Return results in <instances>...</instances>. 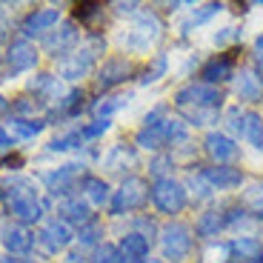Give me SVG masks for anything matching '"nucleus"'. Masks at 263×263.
I'll return each instance as SVG.
<instances>
[{
  "label": "nucleus",
  "instance_id": "nucleus-1",
  "mask_svg": "<svg viewBox=\"0 0 263 263\" xmlns=\"http://www.w3.org/2000/svg\"><path fill=\"white\" fill-rule=\"evenodd\" d=\"M0 200L20 223H37L43 217V200L29 178H6L0 183Z\"/></svg>",
  "mask_w": 263,
  "mask_h": 263
},
{
  "label": "nucleus",
  "instance_id": "nucleus-2",
  "mask_svg": "<svg viewBox=\"0 0 263 263\" xmlns=\"http://www.w3.org/2000/svg\"><path fill=\"white\" fill-rule=\"evenodd\" d=\"M186 138V126L180 120H172V118H163V112H152L146 118L143 129L138 132V143L143 149H160L166 143H175V140H183Z\"/></svg>",
  "mask_w": 263,
  "mask_h": 263
},
{
  "label": "nucleus",
  "instance_id": "nucleus-3",
  "mask_svg": "<svg viewBox=\"0 0 263 263\" xmlns=\"http://www.w3.org/2000/svg\"><path fill=\"white\" fill-rule=\"evenodd\" d=\"M100 52H103V40H100V37H95V40H89L86 46L74 49V52L60 63V78H66V80L83 78V74L95 66V60H98Z\"/></svg>",
  "mask_w": 263,
  "mask_h": 263
},
{
  "label": "nucleus",
  "instance_id": "nucleus-4",
  "mask_svg": "<svg viewBox=\"0 0 263 263\" xmlns=\"http://www.w3.org/2000/svg\"><path fill=\"white\" fill-rule=\"evenodd\" d=\"M178 106L180 109H192V112H217L220 92L215 86H206V83L186 86V89L178 92Z\"/></svg>",
  "mask_w": 263,
  "mask_h": 263
},
{
  "label": "nucleus",
  "instance_id": "nucleus-5",
  "mask_svg": "<svg viewBox=\"0 0 263 263\" xmlns=\"http://www.w3.org/2000/svg\"><path fill=\"white\" fill-rule=\"evenodd\" d=\"M152 200H155V206H158L160 212L175 215V212H180L186 206V189L178 183V180L160 178L158 183L152 186Z\"/></svg>",
  "mask_w": 263,
  "mask_h": 263
},
{
  "label": "nucleus",
  "instance_id": "nucleus-6",
  "mask_svg": "<svg viewBox=\"0 0 263 263\" xmlns=\"http://www.w3.org/2000/svg\"><path fill=\"white\" fill-rule=\"evenodd\" d=\"M146 195H149V192H146L143 180H140V178H129L118 192H115L109 209H112V215H120V212H129V209H138V206L146 203Z\"/></svg>",
  "mask_w": 263,
  "mask_h": 263
},
{
  "label": "nucleus",
  "instance_id": "nucleus-7",
  "mask_svg": "<svg viewBox=\"0 0 263 263\" xmlns=\"http://www.w3.org/2000/svg\"><path fill=\"white\" fill-rule=\"evenodd\" d=\"M160 37V23L155 14H140L135 20V26H132L129 37H126V46L135 49V52H146L152 43H158Z\"/></svg>",
  "mask_w": 263,
  "mask_h": 263
},
{
  "label": "nucleus",
  "instance_id": "nucleus-8",
  "mask_svg": "<svg viewBox=\"0 0 263 263\" xmlns=\"http://www.w3.org/2000/svg\"><path fill=\"white\" fill-rule=\"evenodd\" d=\"M192 249V235L186 226L180 223H169L163 229V255L169 257L172 263H180L186 260V255H189Z\"/></svg>",
  "mask_w": 263,
  "mask_h": 263
},
{
  "label": "nucleus",
  "instance_id": "nucleus-9",
  "mask_svg": "<svg viewBox=\"0 0 263 263\" xmlns=\"http://www.w3.org/2000/svg\"><path fill=\"white\" fill-rule=\"evenodd\" d=\"M72 229H69V223H63V220H49L43 229H40L37 235V243L43 252H49V255H58V252H63L66 246L72 243Z\"/></svg>",
  "mask_w": 263,
  "mask_h": 263
},
{
  "label": "nucleus",
  "instance_id": "nucleus-10",
  "mask_svg": "<svg viewBox=\"0 0 263 263\" xmlns=\"http://www.w3.org/2000/svg\"><path fill=\"white\" fill-rule=\"evenodd\" d=\"M37 63V49L29 43V40H14L6 52V69L12 74H20V72H29L34 69Z\"/></svg>",
  "mask_w": 263,
  "mask_h": 263
},
{
  "label": "nucleus",
  "instance_id": "nucleus-11",
  "mask_svg": "<svg viewBox=\"0 0 263 263\" xmlns=\"http://www.w3.org/2000/svg\"><path fill=\"white\" fill-rule=\"evenodd\" d=\"M78 43V26H74L72 20H66V23H60L58 29H54L52 34H46V40H43V49H46L49 54H63L69 52V49Z\"/></svg>",
  "mask_w": 263,
  "mask_h": 263
},
{
  "label": "nucleus",
  "instance_id": "nucleus-12",
  "mask_svg": "<svg viewBox=\"0 0 263 263\" xmlns=\"http://www.w3.org/2000/svg\"><path fill=\"white\" fill-rule=\"evenodd\" d=\"M58 215L63 223H78L80 229L86 223H92V212H89V203L83 197H63L58 206Z\"/></svg>",
  "mask_w": 263,
  "mask_h": 263
},
{
  "label": "nucleus",
  "instance_id": "nucleus-13",
  "mask_svg": "<svg viewBox=\"0 0 263 263\" xmlns=\"http://www.w3.org/2000/svg\"><path fill=\"white\" fill-rule=\"evenodd\" d=\"M129 74H132V63H129V60H126V58H112V60H106L103 69H100L98 86H100V89H112V86L123 83Z\"/></svg>",
  "mask_w": 263,
  "mask_h": 263
},
{
  "label": "nucleus",
  "instance_id": "nucleus-14",
  "mask_svg": "<svg viewBox=\"0 0 263 263\" xmlns=\"http://www.w3.org/2000/svg\"><path fill=\"white\" fill-rule=\"evenodd\" d=\"M58 9H34L26 20H23V34L32 37V34H46L52 26H58Z\"/></svg>",
  "mask_w": 263,
  "mask_h": 263
},
{
  "label": "nucleus",
  "instance_id": "nucleus-15",
  "mask_svg": "<svg viewBox=\"0 0 263 263\" xmlns=\"http://www.w3.org/2000/svg\"><path fill=\"white\" fill-rule=\"evenodd\" d=\"M206 152H209V158L217 160V163H229V160L237 158V146L232 138L220 135V132H212L209 138H206Z\"/></svg>",
  "mask_w": 263,
  "mask_h": 263
},
{
  "label": "nucleus",
  "instance_id": "nucleus-16",
  "mask_svg": "<svg viewBox=\"0 0 263 263\" xmlns=\"http://www.w3.org/2000/svg\"><path fill=\"white\" fill-rule=\"evenodd\" d=\"M78 169H80L78 163H66V166H60V169L49 172L46 178H43L49 186V192H52V195H66V192L74 186V180H78Z\"/></svg>",
  "mask_w": 263,
  "mask_h": 263
},
{
  "label": "nucleus",
  "instance_id": "nucleus-17",
  "mask_svg": "<svg viewBox=\"0 0 263 263\" xmlns=\"http://www.w3.org/2000/svg\"><path fill=\"white\" fill-rule=\"evenodd\" d=\"M32 232L26 229V226H6V232H3V246L9 249V255L14 257H23L29 249H32Z\"/></svg>",
  "mask_w": 263,
  "mask_h": 263
},
{
  "label": "nucleus",
  "instance_id": "nucleus-18",
  "mask_svg": "<svg viewBox=\"0 0 263 263\" xmlns=\"http://www.w3.org/2000/svg\"><path fill=\"white\" fill-rule=\"evenodd\" d=\"M149 255V240L146 235H138V232H132L120 240V257L123 263H143V257Z\"/></svg>",
  "mask_w": 263,
  "mask_h": 263
},
{
  "label": "nucleus",
  "instance_id": "nucleus-19",
  "mask_svg": "<svg viewBox=\"0 0 263 263\" xmlns=\"http://www.w3.org/2000/svg\"><path fill=\"white\" fill-rule=\"evenodd\" d=\"M203 178L209 180L212 189H232V186L240 183V169H232V166H215V169H206Z\"/></svg>",
  "mask_w": 263,
  "mask_h": 263
},
{
  "label": "nucleus",
  "instance_id": "nucleus-20",
  "mask_svg": "<svg viewBox=\"0 0 263 263\" xmlns=\"http://www.w3.org/2000/svg\"><path fill=\"white\" fill-rule=\"evenodd\" d=\"M237 98L243 100H260L263 98V78L255 72H240V78H237Z\"/></svg>",
  "mask_w": 263,
  "mask_h": 263
},
{
  "label": "nucleus",
  "instance_id": "nucleus-21",
  "mask_svg": "<svg viewBox=\"0 0 263 263\" xmlns=\"http://www.w3.org/2000/svg\"><path fill=\"white\" fill-rule=\"evenodd\" d=\"M229 74H232V60H229V58H223V54L212 58L209 63L203 66V80H206V86L220 83V80H226Z\"/></svg>",
  "mask_w": 263,
  "mask_h": 263
},
{
  "label": "nucleus",
  "instance_id": "nucleus-22",
  "mask_svg": "<svg viewBox=\"0 0 263 263\" xmlns=\"http://www.w3.org/2000/svg\"><path fill=\"white\" fill-rule=\"evenodd\" d=\"M232 252H235L240 260H249V263H260L263 260V246H260V240H255V237H237L235 243H232Z\"/></svg>",
  "mask_w": 263,
  "mask_h": 263
},
{
  "label": "nucleus",
  "instance_id": "nucleus-23",
  "mask_svg": "<svg viewBox=\"0 0 263 263\" xmlns=\"http://www.w3.org/2000/svg\"><path fill=\"white\" fill-rule=\"evenodd\" d=\"M240 135H243L252 146L263 149V118H257L255 112H243V126H240Z\"/></svg>",
  "mask_w": 263,
  "mask_h": 263
},
{
  "label": "nucleus",
  "instance_id": "nucleus-24",
  "mask_svg": "<svg viewBox=\"0 0 263 263\" xmlns=\"http://www.w3.org/2000/svg\"><path fill=\"white\" fill-rule=\"evenodd\" d=\"M43 126H46L43 120H29V118H12V120H9V132H12L14 138H20V140L34 138Z\"/></svg>",
  "mask_w": 263,
  "mask_h": 263
},
{
  "label": "nucleus",
  "instance_id": "nucleus-25",
  "mask_svg": "<svg viewBox=\"0 0 263 263\" xmlns=\"http://www.w3.org/2000/svg\"><path fill=\"white\" fill-rule=\"evenodd\" d=\"M83 195H86V200H89V203L103 206L106 200H109V186H106L100 178H86L83 180Z\"/></svg>",
  "mask_w": 263,
  "mask_h": 263
},
{
  "label": "nucleus",
  "instance_id": "nucleus-26",
  "mask_svg": "<svg viewBox=\"0 0 263 263\" xmlns=\"http://www.w3.org/2000/svg\"><path fill=\"white\" fill-rule=\"evenodd\" d=\"M80 100H83V92H78V89H74V92H69L63 100H58V106L52 109V120L54 118H69V115L80 112V106H83Z\"/></svg>",
  "mask_w": 263,
  "mask_h": 263
},
{
  "label": "nucleus",
  "instance_id": "nucleus-27",
  "mask_svg": "<svg viewBox=\"0 0 263 263\" xmlns=\"http://www.w3.org/2000/svg\"><path fill=\"white\" fill-rule=\"evenodd\" d=\"M223 223H226V217L220 215V212H206V215L200 217V223H197V232L203 237H212L223 229Z\"/></svg>",
  "mask_w": 263,
  "mask_h": 263
},
{
  "label": "nucleus",
  "instance_id": "nucleus-28",
  "mask_svg": "<svg viewBox=\"0 0 263 263\" xmlns=\"http://www.w3.org/2000/svg\"><path fill=\"white\" fill-rule=\"evenodd\" d=\"M243 203H246V209H249L252 215L263 217V183H252L249 189H246Z\"/></svg>",
  "mask_w": 263,
  "mask_h": 263
},
{
  "label": "nucleus",
  "instance_id": "nucleus-29",
  "mask_svg": "<svg viewBox=\"0 0 263 263\" xmlns=\"http://www.w3.org/2000/svg\"><path fill=\"white\" fill-rule=\"evenodd\" d=\"M89 263H123V257H120V249H118V246L103 243V246H98V249L92 252Z\"/></svg>",
  "mask_w": 263,
  "mask_h": 263
},
{
  "label": "nucleus",
  "instance_id": "nucleus-30",
  "mask_svg": "<svg viewBox=\"0 0 263 263\" xmlns=\"http://www.w3.org/2000/svg\"><path fill=\"white\" fill-rule=\"evenodd\" d=\"M80 143H83V135H80V132H66V135H60V138H54L52 143H49V149L52 152H69V149H78Z\"/></svg>",
  "mask_w": 263,
  "mask_h": 263
},
{
  "label": "nucleus",
  "instance_id": "nucleus-31",
  "mask_svg": "<svg viewBox=\"0 0 263 263\" xmlns=\"http://www.w3.org/2000/svg\"><path fill=\"white\" fill-rule=\"evenodd\" d=\"M126 163H135V155H132V152L126 149V146H115L112 155L106 158V166H109L112 172H120Z\"/></svg>",
  "mask_w": 263,
  "mask_h": 263
},
{
  "label": "nucleus",
  "instance_id": "nucleus-32",
  "mask_svg": "<svg viewBox=\"0 0 263 263\" xmlns=\"http://www.w3.org/2000/svg\"><path fill=\"white\" fill-rule=\"evenodd\" d=\"M126 103V98L123 95H112V98H100V103H95V115H98V120H100V115H103V120L109 118L112 112H118L120 106Z\"/></svg>",
  "mask_w": 263,
  "mask_h": 263
},
{
  "label": "nucleus",
  "instance_id": "nucleus-33",
  "mask_svg": "<svg viewBox=\"0 0 263 263\" xmlns=\"http://www.w3.org/2000/svg\"><path fill=\"white\" fill-rule=\"evenodd\" d=\"M163 72H166V58H163V54H158V58L152 60V66L143 72L140 83H155L158 78H163Z\"/></svg>",
  "mask_w": 263,
  "mask_h": 263
},
{
  "label": "nucleus",
  "instance_id": "nucleus-34",
  "mask_svg": "<svg viewBox=\"0 0 263 263\" xmlns=\"http://www.w3.org/2000/svg\"><path fill=\"white\" fill-rule=\"evenodd\" d=\"M100 14H103V6H100V3H83V6H78V17L83 20V23H95Z\"/></svg>",
  "mask_w": 263,
  "mask_h": 263
},
{
  "label": "nucleus",
  "instance_id": "nucleus-35",
  "mask_svg": "<svg viewBox=\"0 0 263 263\" xmlns=\"http://www.w3.org/2000/svg\"><path fill=\"white\" fill-rule=\"evenodd\" d=\"M106 129H109V120L100 118V120H95V123L83 126V129H80V135H83V140H92V138H100Z\"/></svg>",
  "mask_w": 263,
  "mask_h": 263
},
{
  "label": "nucleus",
  "instance_id": "nucleus-36",
  "mask_svg": "<svg viewBox=\"0 0 263 263\" xmlns=\"http://www.w3.org/2000/svg\"><path fill=\"white\" fill-rule=\"evenodd\" d=\"M98 235H100V229H98V223H86L83 229H80V243L83 246H89V243H95V240H98Z\"/></svg>",
  "mask_w": 263,
  "mask_h": 263
},
{
  "label": "nucleus",
  "instance_id": "nucleus-37",
  "mask_svg": "<svg viewBox=\"0 0 263 263\" xmlns=\"http://www.w3.org/2000/svg\"><path fill=\"white\" fill-rule=\"evenodd\" d=\"M217 9H220L217 3H206V6H200V12H197V14H192V23H200V20L212 17V14L217 12Z\"/></svg>",
  "mask_w": 263,
  "mask_h": 263
},
{
  "label": "nucleus",
  "instance_id": "nucleus-38",
  "mask_svg": "<svg viewBox=\"0 0 263 263\" xmlns=\"http://www.w3.org/2000/svg\"><path fill=\"white\" fill-rule=\"evenodd\" d=\"M235 37H237V32H235V29H223V32H220V34L215 37V43H217V46H226V43H232Z\"/></svg>",
  "mask_w": 263,
  "mask_h": 263
},
{
  "label": "nucleus",
  "instance_id": "nucleus-39",
  "mask_svg": "<svg viewBox=\"0 0 263 263\" xmlns=\"http://www.w3.org/2000/svg\"><path fill=\"white\" fill-rule=\"evenodd\" d=\"M12 149V138L6 135V129H0V155H6Z\"/></svg>",
  "mask_w": 263,
  "mask_h": 263
},
{
  "label": "nucleus",
  "instance_id": "nucleus-40",
  "mask_svg": "<svg viewBox=\"0 0 263 263\" xmlns=\"http://www.w3.org/2000/svg\"><path fill=\"white\" fill-rule=\"evenodd\" d=\"M255 60H257V66L263 69V34L255 40Z\"/></svg>",
  "mask_w": 263,
  "mask_h": 263
},
{
  "label": "nucleus",
  "instance_id": "nucleus-41",
  "mask_svg": "<svg viewBox=\"0 0 263 263\" xmlns=\"http://www.w3.org/2000/svg\"><path fill=\"white\" fill-rule=\"evenodd\" d=\"M6 40V14H3V9H0V43Z\"/></svg>",
  "mask_w": 263,
  "mask_h": 263
},
{
  "label": "nucleus",
  "instance_id": "nucleus-42",
  "mask_svg": "<svg viewBox=\"0 0 263 263\" xmlns=\"http://www.w3.org/2000/svg\"><path fill=\"white\" fill-rule=\"evenodd\" d=\"M6 109H9V100H6V98H3V95H0V115L6 112Z\"/></svg>",
  "mask_w": 263,
  "mask_h": 263
},
{
  "label": "nucleus",
  "instance_id": "nucleus-43",
  "mask_svg": "<svg viewBox=\"0 0 263 263\" xmlns=\"http://www.w3.org/2000/svg\"><path fill=\"white\" fill-rule=\"evenodd\" d=\"M143 263H160V260H152V257H149V260H143Z\"/></svg>",
  "mask_w": 263,
  "mask_h": 263
},
{
  "label": "nucleus",
  "instance_id": "nucleus-44",
  "mask_svg": "<svg viewBox=\"0 0 263 263\" xmlns=\"http://www.w3.org/2000/svg\"><path fill=\"white\" fill-rule=\"evenodd\" d=\"M0 263H9V260H0Z\"/></svg>",
  "mask_w": 263,
  "mask_h": 263
}]
</instances>
